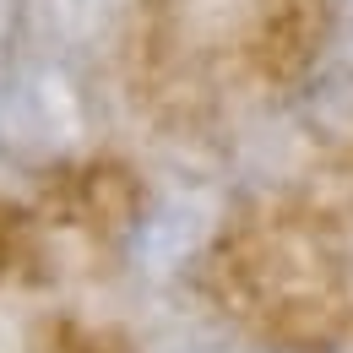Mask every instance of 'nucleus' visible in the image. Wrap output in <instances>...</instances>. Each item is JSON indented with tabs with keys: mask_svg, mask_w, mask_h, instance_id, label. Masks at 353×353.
I'll return each mask as SVG.
<instances>
[{
	"mask_svg": "<svg viewBox=\"0 0 353 353\" xmlns=\"http://www.w3.org/2000/svg\"><path fill=\"white\" fill-rule=\"evenodd\" d=\"M337 17V0H266L261 6V28H256V60L266 77L288 82L305 77L315 65V54L326 49Z\"/></svg>",
	"mask_w": 353,
	"mask_h": 353,
	"instance_id": "nucleus-1",
	"label": "nucleus"
},
{
	"mask_svg": "<svg viewBox=\"0 0 353 353\" xmlns=\"http://www.w3.org/2000/svg\"><path fill=\"white\" fill-rule=\"evenodd\" d=\"M28 256H33V234H28V223L17 218L11 207H0V272H17Z\"/></svg>",
	"mask_w": 353,
	"mask_h": 353,
	"instance_id": "nucleus-2",
	"label": "nucleus"
},
{
	"mask_svg": "<svg viewBox=\"0 0 353 353\" xmlns=\"http://www.w3.org/2000/svg\"><path fill=\"white\" fill-rule=\"evenodd\" d=\"M17 17H22V0H0V88L17 71L11 65V54H17Z\"/></svg>",
	"mask_w": 353,
	"mask_h": 353,
	"instance_id": "nucleus-3",
	"label": "nucleus"
},
{
	"mask_svg": "<svg viewBox=\"0 0 353 353\" xmlns=\"http://www.w3.org/2000/svg\"><path fill=\"white\" fill-rule=\"evenodd\" d=\"M337 17H348V22H353V0H337Z\"/></svg>",
	"mask_w": 353,
	"mask_h": 353,
	"instance_id": "nucleus-4",
	"label": "nucleus"
}]
</instances>
